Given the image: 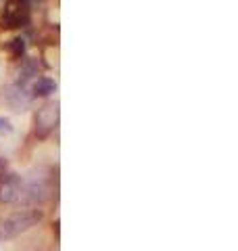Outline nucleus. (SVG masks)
<instances>
[{"label": "nucleus", "mask_w": 238, "mask_h": 251, "mask_svg": "<svg viewBox=\"0 0 238 251\" xmlns=\"http://www.w3.org/2000/svg\"><path fill=\"white\" fill-rule=\"evenodd\" d=\"M50 193V182L44 172H34L21 188V201L25 203H42Z\"/></svg>", "instance_id": "obj_1"}, {"label": "nucleus", "mask_w": 238, "mask_h": 251, "mask_svg": "<svg viewBox=\"0 0 238 251\" xmlns=\"http://www.w3.org/2000/svg\"><path fill=\"white\" fill-rule=\"evenodd\" d=\"M40 220H42V214L38 209H25V211H17L13 214L2 226L4 237H17V234L29 230L31 226H36Z\"/></svg>", "instance_id": "obj_2"}, {"label": "nucleus", "mask_w": 238, "mask_h": 251, "mask_svg": "<svg viewBox=\"0 0 238 251\" xmlns=\"http://www.w3.org/2000/svg\"><path fill=\"white\" fill-rule=\"evenodd\" d=\"M59 124V107L57 105H46L38 111L36 115V132L38 136H46L52 132Z\"/></svg>", "instance_id": "obj_3"}, {"label": "nucleus", "mask_w": 238, "mask_h": 251, "mask_svg": "<svg viewBox=\"0 0 238 251\" xmlns=\"http://www.w3.org/2000/svg\"><path fill=\"white\" fill-rule=\"evenodd\" d=\"M29 19V9L25 2H9L4 9V15H2V21L6 27H21L25 25Z\"/></svg>", "instance_id": "obj_4"}, {"label": "nucleus", "mask_w": 238, "mask_h": 251, "mask_svg": "<svg viewBox=\"0 0 238 251\" xmlns=\"http://www.w3.org/2000/svg\"><path fill=\"white\" fill-rule=\"evenodd\" d=\"M21 188L23 182L19 176H9L0 184V201L2 203H19L21 201Z\"/></svg>", "instance_id": "obj_5"}, {"label": "nucleus", "mask_w": 238, "mask_h": 251, "mask_svg": "<svg viewBox=\"0 0 238 251\" xmlns=\"http://www.w3.org/2000/svg\"><path fill=\"white\" fill-rule=\"evenodd\" d=\"M31 88L27 84H21V82H17L13 86V88L9 90V94H6V99H9V103H11V107L13 109H23L25 105H29V100H31Z\"/></svg>", "instance_id": "obj_6"}, {"label": "nucleus", "mask_w": 238, "mask_h": 251, "mask_svg": "<svg viewBox=\"0 0 238 251\" xmlns=\"http://www.w3.org/2000/svg\"><path fill=\"white\" fill-rule=\"evenodd\" d=\"M54 92H57V82L50 77H38V82L31 88V94H38V97H48Z\"/></svg>", "instance_id": "obj_7"}, {"label": "nucleus", "mask_w": 238, "mask_h": 251, "mask_svg": "<svg viewBox=\"0 0 238 251\" xmlns=\"http://www.w3.org/2000/svg\"><path fill=\"white\" fill-rule=\"evenodd\" d=\"M11 130H13L11 122L6 120V117H0V136H2V134H9Z\"/></svg>", "instance_id": "obj_8"}, {"label": "nucleus", "mask_w": 238, "mask_h": 251, "mask_svg": "<svg viewBox=\"0 0 238 251\" xmlns=\"http://www.w3.org/2000/svg\"><path fill=\"white\" fill-rule=\"evenodd\" d=\"M23 49H25V44H23L21 38H17V40H13V50H15V54H17V57L23 52Z\"/></svg>", "instance_id": "obj_9"}, {"label": "nucleus", "mask_w": 238, "mask_h": 251, "mask_svg": "<svg viewBox=\"0 0 238 251\" xmlns=\"http://www.w3.org/2000/svg\"><path fill=\"white\" fill-rule=\"evenodd\" d=\"M0 174H2V161H0Z\"/></svg>", "instance_id": "obj_10"}, {"label": "nucleus", "mask_w": 238, "mask_h": 251, "mask_svg": "<svg viewBox=\"0 0 238 251\" xmlns=\"http://www.w3.org/2000/svg\"><path fill=\"white\" fill-rule=\"evenodd\" d=\"M0 251H6V249H4V247H2V245H0Z\"/></svg>", "instance_id": "obj_11"}]
</instances>
